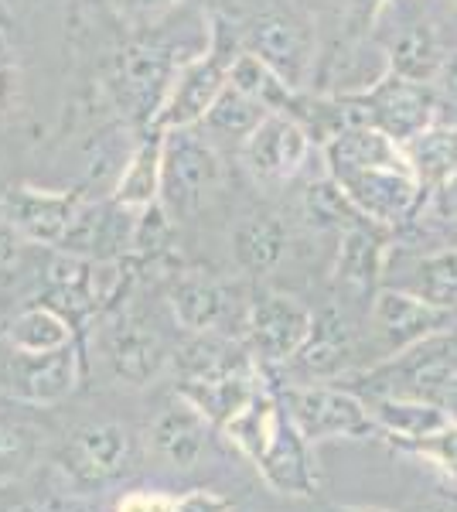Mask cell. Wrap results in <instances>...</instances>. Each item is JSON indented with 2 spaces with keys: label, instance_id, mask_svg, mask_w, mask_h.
Returning <instances> with one entry per match:
<instances>
[{
  "label": "cell",
  "instance_id": "39",
  "mask_svg": "<svg viewBox=\"0 0 457 512\" xmlns=\"http://www.w3.org/2000/svg\"><path fill=\"white\" fill-rule=\"evenodd\" d=\"M178 512H232V502L222 499L219 492L209 489H195L185 499H178Z\"/></svg>",
  "mask_w": 457,
  "mask_h": 512
},
{
  "label": "cell",
  "instance_id": "14",
  "mask_svg": "<svg viewBox=\"0 0 457 512\" xmlns=\"http://www.w3.org/2000/svg\"><path fill=\"white\" fill-rule=\"evenodd\" d=\"M311 137L290 113H267V120L243 140L246 171L263 185H284L304 168Z\"/></svg>",
  "mask_w": 457,
  "mask_h": 512
},
{
  "label": "cell",
  "instance_id": "41",
  "mask_svg": "<svg viewBox=\"0 0 457 512\" xmlns=\"http://www.w3.org/2000/svg\"><path fill=\"white\" fill-rule=\"evenodd\" d=\"M28 243L18 229L11 226L4 216H0V270L4 267H11V263H18V256H21V246Z\"/></svg>",
  "mask_w": 457,
  "mask_h": 512
},
{
  "label": "cell",
  "instance_id": "30",
  "mask_svg": "<svg viewBox=\"0 0 457 512\" xmlns=\"http://www.w3.org/2000/svg\"><path fill=\"white\" fill-rule=\"evenodd\" d=\"M229 86L246 96H253L256 103H263L270 113H287L297 96L267 62L256 59V55L246 52V48H239V55L229 65Z\"/></svg>",
  "mask_w": 457,
  "mask_h": 512
},
{
  "label": "cell",
  "instance_id": "37",
  "mask_svg": "<svg viewBox=\"0 0 457 512\" xmlns=\"http://www.w3.org/2000/svg\"><path fill=\"white\" fill-rule=\"evenodd\" d=\"M120 512H178V499L164 492H130L120 502Z\"/></svg>",
  "mask_w": 457,
  "mask_h": 512
},
{
  "label": "cell",
  "instance_id": "40",
  "mask_svg": "<svg viewBox=\"0 0 457 512\" xmlns=\"http://www.w3.org/2000/svg\"><path fill=\"white\" fill-rule=\"evenodd\" d=\"M18 99V65L14 55H0V117L14 106Z\"/></svg>",
  "mask_w": 457,
  "mask_h": 512
},
{
  "label": "cell",
  "instance_id": "35",
  "mask_svg": "<svg viewBox=\"0 0 457 512\" xmlns=\"http://www.w3.org/2000/svg\"><path fill=\"white\" fill-rule=\"evenodd\" d=\"M423 209H427L430 226H434L447 243L457 246V175L451 181H444L437 192H430Z\"/></svg>",
  "mask_w": 457,
  "mask_h": 512
},
{
  "label": "cell",
  "instance_id": "25",
  "mask_svg": "<svg viewBox=\"0 0 457 512\" xmlns=\"http://www.w3.org/2000/svg\"><path fill=\"white\" fill-rule=\"evenodd\" d=\"M376 417L382 441L396 444V441H420V437H430L437 431H444L447 424H454L447 417L444 407L427 400H406V396H372L365 400Z\"/></svg>",
  "mask_w": 457,
  "mask_h": 512
},
{
  "label": "cell",
  "instance_id": "32",
  "mask_svg": "<svg viewBox=\"0 0 457 512\" xmlns=\"http://www.w3.org/2000/svg\"><path fill=\"white\" fill-rule=\"evenodd\" d=\"M267 113H270L267 106L256 103L253 96L226 86V93L215 99V106L209 110V117L202 120V127L209 130V134H219V137H229V140L232 137L246 140L263 120H267Z\"/></svg>",
  "mask_w": 457,
  "mask_h": 512
},
{
  "label": "cell",
  "instance_id": "4",
  "mask_svg": "<svg viewBox=\"0 0 457 512\" xmlns=\"http://www.w3.org/2000/svg\"><path fill=\"white\" fill-rule=\"evenodd\" d=\"M239 41L232 38V28L222 18H212V38L209 48L181 65L168 99H164V110L157 117L154 130H191L198 127L215 99L226 93L229 86V65L239 55Z\"/></svg>",
  "mask_w": 457,
  "mask_h": 512
},
{
  "label": "cell",
  "instance_id": "3",
  "mask_svg": "<svg viewBox=\"0 0 457 512\" xmlns=\"http://www.w3.org/2000/svg\"><path fill=\"white\" fill-rule=\"evenodd\" d=\"M188 59L191 55H178V48L164 45L157 38L134 41L116 55L110 89L130 127H137L140 134L154 130L164 110V99L174 86V76Z\"/></svg>",
  "mask_w": 457,
  "mask_h": 512
},
{
  "label": "cell",
  "instance_id": "33",
  "mask_svg": "<svg viewBox=\"0 0 457 512\" xmlns=\"http://www.w3.org/2000/svg\"><path fill=\"white\" fill-rule=\"evenodd\" d=\"M171 233H174V219L168 216L161 202L144 209L137 216V229H134V256L140 260H161L171 250Z\"/></svg>",
  "mask_w": 457,
  "mask_h": 512
},
{
  "label": "cell",
  "instance_id": "29",
  "mask_svg": "<svg viewBox=\"0 0 457 512\" xmlns=\"http://www.w3.org/2000/svg\"><path fill=\"white\" fill-rule=\"evenodd\" d=\"M11 352H55L72 345V321L48 304H31L7 325Z\"/></svg>",
  "mask_w": 457,
  "mask_h": 512
},
{
  "label": "cell",
  "instance_id": "7",
  "mask_svg": "<svg viewBox=\"0 0 457 512\" xmlns=\"http://www.w3.org/2000/svg\"><path fill=\"white\" fill-rule=\"evenodd\" d=\"M362 103L369 127H379L382 134H389L396 144H406L427 130L430 123L440 120V93L430 82H413L403 79L396 72H382V76L365 86L362 93H352Z\"/></svg>",
  "mask_w": 457,
  "mask_h": 512
},
{
  "label": "cell",
  "instance_id": "2",
  "mask_svg": "<svg viewBox=\"0 0 457 512\" xmlns=\"http://www.w3.org/2000/svg\"><path fill=\"white\" fill-rule=\"evenodd\" d=\"M181 396H188L215 427H226L253 400L260 366L229 335H198L181 352Z\"/></svg>",
  "mask_w": 457,
  "mask_h": 512
},
{
  "label": "cell",
  "instance_id": "10",
  "mask_svg": "<svg viewBox=\"0 0 457 512\" xmlns=\"http://www.w3.org/2000/svg\"><path fill=\"white\" fill-rule=\"evenodd\" d=\"M314 325V315L304 308L297 297L263 291L249 301V318H246V342L253 359L263 366H287L301 345L307 342Z\"/></svg>",
  "mask_w": 457,
  "mask_h": 512
},
{
  "label": "cell",
  "instance_id": "36",
  "mask_svg": "<svg viewBox=\"0 0 457 512\" xmlns=\"http://www.w3.org/2000/svg\"><path fill=\"white\" fill-rule=\"evenodd\" d=\"M28 454H31L28 431L0 424V472H11V468H18V461H24Z\"/></svg>",
  "mask_w": 457,
  "mask_h": 512
},
{
  "label": "cell",
  "instance_id": "46",
  "mask_svg": "<svg viewBox=\"0 0 457 512\" xmlns=\"http://www.w3.org/2000/svg\"><path fill=\"white\" fill-rule=\"evenodd\" d=\"M440 407H444V410H447V417H451L454 424H457V379H454L451 390L444 393V400H440Z\"/></svg>",
  "mask_w": 457,
  "mask_h": 512
},
{
  "label": "cell",
  "instance_id": "44",
  "mask_svg": "<svg viewBox=\"0 0 457 512\" xmlns=\"http://www.w3.org/2000/svg\"><path fill=\"white\" fill-rule=\"evenodd\" d=\"M31 512H99V509H89V506H79V502H52V506H38Z\"/></svg>",
  "mask_w": 457,
  "mask_h": 512
},
{
  "label": "cell",
  "instance_id": "42",
  "mask_svg": "<svg viewBox=\"0 0 457 512\" xmlns=\"http://www.w3.org/2000/svg\"><path fill=\"white\" fill-rule=\"evenodd\" d=\"M437 89L444 96V103L457 106V52H451L440 65V76H437Z\"/></svg>",
  "mask_w": 457,
  "mask_h": 512
},
{
  "label": "cell",
  "instance_id": "13",
  "mask_svg": "<svg viewBox=\"0 0 457 512\" xmlns=\"http://www.w3.org/2000/svg\"><path fill=\"white\" fill-rule=\"evenodd\" d=\"M338 185L345 188L355 209L382 229L406 226L427 205V192L420 188V181L410 168H369L342 178Z\"/></svg>",
  "mask_w": 457,
  "mask_h": 512
},
{
  "label": "cell",
  "instance_id": "5",
  "mask_svg": "<svg viewBox=\"0 0 457 512\" xmlns=\"http://www.w3.org/2000/svg\"><path fill=\"white\" fill-rule=\"evenodd\" d=\"M280 400L307 444L335 441V437H348V441L382 437L369 403L342 383L287 386Z\"/></svg>",
  "mask_w": 457,
  "mask_h": 512
},
{
  "label": "cell",
  "instance_id": "26",
  "mask_svg": "<svg viewBox=\"0 0 457 512\" xmlns=\"http://www.w3.org/2000/svg\"><path fill=\"white\" fill-rule=\"evenodd\" d=\"M287 226L277 216H246L232 229V256L253 277H263L284 260Z\"/></svg>",
  "mask_w": 457,
  "mask_h": 512
},
{
  "label": "cell",
  "instance_id": "19",
  "mask_svg": "<svg viewBox=\"0 0 457 512\" xmlns=\"http://www.w3.org/2000/svg\"><path fill=\"white\" fill-rule=\"evenodd\" d=\"M389 260V239L386 229L369 219H359L342 233L335 260V284L348 294H376L379 277L386 274Z\"/></svg>",
  "mask_w": 457,
  "mask_h": 512
},
{
  "label": "cell",
  "instance_id": "31",
  "mask_svg": "<svg viewBox=\"0 0 457 512\" xmlns=\"http://www.w3.org/2000/svg\"><path fill=\"white\" fill-rule=\"evenodd\" d=\"M301 212H304V219L311 229H338V233H345L352 222L365 219L335 178L311 181V185L304 188Z\"/></svg>",
  "mask_w": 457,
  "mask_h": 512
},
{
  "label": "cell",
  "instance_id": "49",
  "mask_svg": "<svg viewBox=\"0 0 457 512\" xmlns=\"http://www.w3.org/2000/svg\"><path fill=\"white\" fill-rule=\"evenodd\" d=\"M451 14H454V21H457V0H451Z\"/></svg>",
  "mask_w": 457,
  "mask_h": 512
},
{
  "label": "cell",
  "instance_id": "17",
  "mask_svg": "<svg viewBox=\"0 0 457 512\" xmlns=\"http://www.w3.org/2000/svg\"><path fill=\"white\" fill-rule=\"evenodd\" d=\"M359 342H355V328L348 321L345 308L338 304H328L314 315V325H311V335L307 342L301 345V352L294 355V366L318 383H335L348 373H355V359H359Z\"/></svg>",
  "mask_w": 457,
  "mask_h": 512
},
{
  "label": "cell",
  "instance_id": "24",
  "mask_svg": "<svg viewBox=\"0 0 457 512\" xmlns=\"http://www.w3.org/2000/svg\"><path fill=\"white\" fill-rule=\"evenodd\" d=\"M403 154L423 192H437L444 181L457 175V120H434L427 130L406 140Z\"/></svg>",
  "mask_w": 457,
  "mask_h": 512
},
{
  "label": "cell",
  "instance_id": "18",
  "mask_svg": "<svg viewBox=\"0 0 457 512\" xmlns=\"http://www.w3.org/2000/svg\"><path fill=\"white\" fill-rule=\"evenodd\" d=\"M11 393L24 403H58L76 390V349L14 352L7 362Z\"/></svg>",
  "mask_w": 457,
  "mask_h": 512
},
{
  "label": "cell",
  "instance_id": "9",
  "mask_svg": "<svg viewBox=\"0 0 457 512\" xmlns=\"http://www.w3.org/2000/svg\"><path fill=\"white\" fill-rule=\"evenodd\" d=\"M369 325L389 359V355L406 352L427 338L457 328V311L437 308V304L423 301L403 287H379L369 304Z\"/></svg>",
  "mask_w": 457,
  "mask_h": 512
},
{
  "label": "cell",
  "instance_id": "48",
  "mask_svg": "<svg viewBox=\"0 0 457 512\" xmlns=\"http://www.w3.org/2000/svg\"><path fill=\"white\" fill-rule=\"evenodd\" d=\"M328 512H389V509H369V506H331Z\"/></svg>",
  "mask_w": 457,
  "mask_h": 512
},
{
  "label": "cell",
  "instance_id": "16",
  "mask_svg": "<svg viewBox=\"0 0 457 512\" xmlns=\"http://www.w3.org/2000/svg\"><path fill=\"white\" fill-rule=\"evenodd\" d=\"M79 205V192H48V188L21 185L0 198V216L11 222L28 243L58 246L62 236L69 233Z\"/></svg>",
  "mask_w": 457,
  "mask_h": 512
},
{
  "label": "cell",
  "instance_id": "38",
  "mask_svg": "<svg viewBox=\"0 0 457 512\" xmlns=\"http://www.w3.org/2000/svg\"><path fill=\"white\" fill-rule=\"evenodd\" d=\"M113 11H120L123 18H157V14L171 11L178 0H106Z\"/></svg>",
  "mask_w": 457,
  "mask_h": 512
},
{
  "label": "cell",
  "instance_id": "6",
  "mask_svg": "<svg viewBox=\"0 0 457 512\" xmlns=\"http://www.w3.org/2000/svg\"><path fill=\"white\" fill-rule=\"evenodd\" d=\"M164 164H161V205L171 219H185L198 212L205 195L219 185L222 164L205 137L191 130H161Z\"/></svg>",
  "mask_w": 457,
  "mask_h": 512
},
{
  "label": "cell",
  "instance_id": "20",
  "mask_svg": "<svg viewBox=\"0 0 457 512\" xmlns=\"http://www.w3.org/2000/svg\"><path fill=\"white\" fill-rule=\"evenodd\" d=\"M324 168L328 178L342 181L369 168H410V164H406L403 144H396L379 127H352L324 147Z\"/></svg>",
  "mask_w": 457,
  "mask_h": 512
},
{
  "label": "cell",
  "instance_id": "47",
  "mask_svg": "<svg viewBox=\"0 0 457 512\" xmlns=\"http://www.w3.org/2000/svg\"><path fill=\"white\" fill-rule=\"evenodd\" d=\"M0 55H14L11 38H7V14L4 11H0Z\"/></svg>",
  "mask_w": 457,
  "mask_h": 512
},
{
  "label": "cell",
  "instance_id": "43",
  "mask_svg": "<svg viewBox=\"0 0 457 512\" xmlns=\"http://www.w3.org/2000/svg\"><path fill=\"white\" fill-rule=\"evenodd\" d=\"M352 4H355V11H359L362 21H372L379 14V7L386 4V0H352Z\"/></svg>",
  "mask_w": 457,
  "mask_h": 512
},
{
  "label": "cell",
  "instance_id": "22",
  "mask_svg": "<svg viewBox=\"0 0 457 512\" xmlns=\"http://www.w3.org/2000/svg\"><path fill=\"white\" fill-rule=\"evenodd\" d=\"M212 420L188 400V396H178L168 407L161 410V417L154 420L151 427V441L161 458H168L174 468H191L198 458H202L205 444H209V431Z\"/></svg>",
  "mask_w": 457,
  "mask_h": 512
},
{
  "label": "cell",
  "instance_id": "27",
  "mask_svg": "<svg viewBox=\"0 0 457 512\" xmlns=\"http://www.w3.org/2000/svg\"><path fill=\"white\" fill-rule=\"evenodd\" d=\"M444 48L427 21L406 24V28L389 41V72L413 82H430L434 86L444 65Z\"/></svg>",
  "mask_w": 457,
  "mask_h": 512
},
{
  "label": "cell",
  "instance_id": "45",
  "mask_svg": "<svg viewBox=\"0 0 457 512\" xmlns=\"http://www.w3.org/2000/svg\"><path fill=\"white\" fill-rule=\"evenodd\" d=\"M420 512H457V499H447V495H440V499L427 502Z\"/></svg>",
  "mask_w": 457,
  "mask_h": 512
},
{
  "label": "cell",
  "instance_id": "1",
  "mask_svg": "<svg viewBox=\"0 0 457 512\" xmlns=\"http://www.w3.org/2000/svg\"><path fill=\"white\" fill-rule=\"evenodd\" d=\"M222 431L277 492L314 495L318 489V472L307 451L311 444L297 431L277 393L260 390Z\"/></svg>",
  "mask_w": 457,
  "mask_h": 512
},
{
  "label": "cell",
  "instance_id": "11",
  "mask_svg": "<svg viewBox=\"0 0 457 512\" xmlns=\"http://www.w3.org/2000/svg\"><path fill=\"white\" fill-rule=\"evenodd\" d=\"M243 48L263 59L287 82L294 93H301L314 69V31L304 18L290 11L260 14L243 35Z\"/></svg>",
  "mask_w": 457,
  "mask_h": 512
},
{
  "label": "cell",
  "instance_id": "8",
  "mask_svg": "<svg viewBox=\"0 0 457 512\" xmlns=\"http://www.w3.org/2000/svg\"><path fill=\"white\" fill-rule=\"evenodd\" d=\"M171 308L178 325L191 335H246L249 301L236 284L212 274H181L171 287Z\"/></svg>",
  "mask_w": 457,
  "mask_h": 512
},
{
  "label": "cell",
  "instance_id": "34",
  "mask_svg": "<svg viewBox=\"0 0 457 512\" xmlns=\"http://www.w3.org/2000/svg\"><path fill=\"white\" fill-rule=\"evenodd\" d=\"M393 448L420 454V458L434 461V465L457 485V424H447L444 431L420 437V441H396Z\"/></svg>",
  "mask_w": 457,
  "mask_h": 512
},
{
  "label": "cell",
  "instance_id": "23",
  "mask_svg": "<svg viewBox=\"0 0 457 512\" xmlns=\"http://www.w3.org/2000/svg\"><path fill=\"white\" fill-rule=\"evenodd\" d=\"M161 164H164V134L147 130L137 137L134 151L116 178L113 198L134 212H144L161 202Z\"/></svg>",
  "mask_w": 457,
  "mask_h": 512
},
{
  "label": "cell",
  "instance_id": "15",
  "mask_svg": "<svg viewBox=\"0 0 457 512\" xmlns=\"http://www.w3.org/2000/svg\"><path fill=\"white\" fill-rule=\"evenodd\" d=\"M130 468V431L120 424L79 427L62 448V472L82 489L113 482Z\"/></svg>",
  "mask_w": 457,
  "mask_h": 512
},
{
  "label": "cell",
  "instance_id": "28",
  "mask_svg": "<svg viewBox=\"0 0 457 512\" xmlns=\"http://www.w3.org/2000/svg\"><path fill=\"white\" fill-rule=\"evenodd\" d=\"M406 274L410 277L396 287L437 304V308L457 311V246L417 256V260L406 267Z\"/></svg>",
  "mask_w": 457,
  "mask_h": 512
},
{
  "label": "cell",
  "instance_id": "12",
  "mask_svg": "<svg viewBox=\"0 0 457 512\" xmlns=\"http://www.w3.org/2000/svg\"><path fill=\"white\" fill-rule=\"evenodd\" d=\"M140 212L120 205L113 195L82 198L69 233L58 243V253L82 256V260H127L134 253V229Z\"/></svg>",
  "mask_w": 457,
  "mask_h": 512
},
{
  "label": "cell",
  "instance_id": "21",
  "mask_svg": "<svg viewBox=\"0 0 457 512\" xmlns=\"http://www.w3.org/2000/svg\"><path fill=\"white\" fill-rule=\"evenodd\" d=\"M106 359L120 379L147 386L168 362V349L151 325H144L140 318H120L106 338Z\"/></svg>",
  "mask_w": 457,
  "mask_h": 512
}]
</instances>
